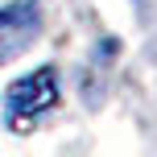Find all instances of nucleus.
Wrapping results in <instances>:
<instances>
[{
    "label": "nucleus",
    "mask_w": 157,
    "mask_h": 157,
    "mask_svg": "<svg viewBox=\"0 0 157 157\" xmlns=\"http://www.w3.org/2000/svg\"><path fill=\"white\" fill-rule=\"evenodd\" d=\"M62 99V87H58V71L54 66H37V71L21 75L17 83H8L4 91V112L13 128H29L46 116L54 103Z\"/></svg>",
    "instance_id": "nucleus-1"
},
{
    "label": "nucleus",
    "mask_w": 157,
    "mask_h": 157,
    "mask_svg": "<svg viewBox=\"0 0 157 157\" xmlns=\"http://www.w3.org/2000/svg\"><path fill=\"white\" fill-rule=\"evenodd\" d=\"M41 33V8L37 0H13L0 8V62H13L17 54L37 41Z\"/></svg>",
    "instance_id": "nucleus-2"
}]
</instances>
